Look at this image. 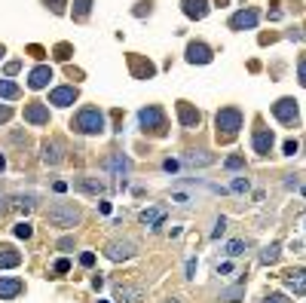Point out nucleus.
<instances>
[{
    "label": "nucleus",
    "instance_id": "1",
    "mask_svg": "<svg viewBox=\"0 0 306 303\" xmlns=\"http://www.w3.org/2000/svg\"><path fill=\"white\" fill-rule=\"evenodd\" d=\"M71 129L80 132V135H101L104 132V114L98 107H83L80 114L74 117Z\"/></svg>",
    "mask_w": 306,
    "mask_h": 303
},
{
    "label": "nucleus",
    "instance_id": "2",
    "mask_svg": "<svg viewBox=\"0 0 306 303\" xmlns=\"http://www.w3.org/2000/svg\"><path fill=\"white\" fill-rule=\"evenodd\" d=\"M214 126H217V138H233L236 132L242 129V110L239 107H220L217 117H214Z\"/></svg>",
    "mask_w": 306,
    "mask_h": 303
},
{
    "label": "nucleus",
    "instance_id": "3",
    "mask_svg": "<svg viewBox=\"0 0 306 303\" xmlns=\"http://www.w3.org/2000/svg\"><path fill=\"white\" fill-rule=\"evenodd\" d=\"M46 217L55 227H74V224H80V209L74 202H55V205H49Z\"/></svg>",
    "mask_w": 306,
    "mask_h": 303
},
{
    "label": "nucleus",
    "instance_id": "4",
    "mask_svg": "<svg viewBox=\"0 0 306 303\" xmlns=\"http://www.w3.org/2000/svg\"><path fill=\"white\" fill-rule=\"evenodd\" d=\"M138 122H141V129L147 132H156V135H162L165 132V114H162V107H156V104H150V107H144L141 114H138Z\"/></svg>",
    "mask_w": 306,
    "mask_h": 303
},
{
    "label": "nucleus",
    "instance_id": "5",
    "mask_svg": "<svg viewBox=\"0 0 306 303\" xmlns=\"http://www.w3.org/2000/svg\"><path fill=\"white\" fill-rule=\"evenodd\" d=\"M273 117L285 122V126H294V122L300 120V110H297V101L294 98H279L273 104Z\"/></svg>",
    "mask_w": 306,
    "mask_h": 303
},
{
    "label": "nucleus",
    "instance_id": "6",
    "mask_svg": "<svg viewBox=\"0 0 306 303\" xmlns=\"http://www.w3.org/2000/svg\"><path fill=\"white\" fill-rule=\"evenodd\" d=\"M104 254H107L110 260H129V257L138 254V245H135L132 239H114V242H107Z\"/></svg>",
    "mask_w": 306,
    "mask_h": 303
},
{
    "label": "nucleus",
    "instance_id": "7",
    "mask_svg": "<svg viewBox=\"0 0 306 303\" xmlns=\"http://www.w3.org/2000/svg\"><path fill=\"white\" fill-rule=\"evenodd\" d=\"M25 122H31V126H46L49 122V104H43V101L25 104Z\"/></svg>",
    "mask_w": 306,
    "mask_h": 303
},
{
    "label": "nucleus",
    "instance_id": "8",
    "mask_svg": "<svg viewBox=\"0 0 306 303\" xmlns=\"http://www.w3.org/2000/svg\"><path fill=\"white\" fill-rule=\"evenodd\" d=\"M114 300L117 303H141L144 300V288L141 285H117L114 288Z\"/></svg>",
    "mask_w": 306,
    "mask_h": 303
},
{
    "label": "nucleus",
    "instance_id": "9",
    "mask_svg": "<svg viewBox=\"0 0 306 303\" xmlns=\"http://www.w3.org/2000/svg\"><path fill=\"white\" fill-rule=\"evenodd\" d=\"M77 86H59V89H52L49 92V104H55V107H71L74 101H77Z\"/></svg>",
    "mask_w": 306,
    "mask_h": 303
},
{
    "label": "nucleus",
    "instance_id": "10",
    "mask_svg": "<svg viewBox=\"0 0 306 303\" xmlns=\"http://www.w3.org/2000/svg\"><path fill=\"white\" fill-rule=\"evenodd\" d=\"M273 144H275V135H273L270 129H257V132H254V138H251L254 153H260V156H267L270 150H273Z\"/></svg>",
    "mask_w": 306,
    "mask_h": 303
},
{
    "label": "nucleus",
    "instance_id": "11",
    "mask_svg": "<svg viewBox=\"0 0 306 303\" xmlns=\"http://www.w3.org/2000/svg\"><path fill=\"white\" fill-rule=\"evenodd\" d=\"M285 288L294 294H306V267L300 270H288L285 273Z\"/></svg>",
    "mask_w": 306,
    "mask_h": 303
},
{
    "label": "nucleus",
    "instance_id": "12",
    "mask_svg": "<svg viewBox=\"0 0 306 303\" xmlns=\"http://www.w3.org/2000/svg\"><path fill=\"white\" fill-rule=\"evenodd\" d=\"M257 19H260L257 9H242V12H236V16L230 19V28L233 31H245V28H254Z\"/></svg>",
    "mask_w": 306,
    "mask_h": 303
},
{
    "label": "nucleus",
    "instance_id": "13",
    "mask_svg": "<svg viewBox=\"0 0 306 303\" xmlns=\"http://www.w3.org/2000/svg\"><path fill=\"white\" fill-rule=\"evenodd\" d=\"M74 187H77L80 193H86V196H101V193L107 190L101 178H89V175H86V178H77Z\"/></svg>",
    "mask_w": 306,
    "mask_h": 303
},
{
    "label": "nucleus",
    "instance_id": "14",
    "mask_svg": "<svg viewBox=\"0 0 306 303\" xmlns=\"http://www.w3.org/2000/svg\"><path fill=\"white\" fill-rule=\"evenodd\" d=\"M49 80H52V67L40 64V67H34V71L28 74V86L31 89H43V86H49Z\"/></svg>",
    "mask_w": 306,
    "mask_h": 303
},
{
    "label": "nucleus",
    "instance_id": "15",
    "mask_svg": "<svg viewBox=\"0 0 306 303\" xmlns=\"http://www.w3.org/2000/svg\"><path fill=\"white\" fill-rule=\"evenodd\" d=\"M178 120L184 129H196L199 126V110H193L187 101H178Z\"/></svg>",
    "mask_w": 306,
    "mask_h": 303
},
{
    "label": "nucleus",
    "instance_id": "16",
    "mask_svg": "<svg viewBox=\"0 0 306 303\" xmlns=\"http://www.w3.org/2000/svg\"><path fill=\"white\" fill-rule=\"evenodd\" d=\"M187 61L190 64H208L212 61V49H208L205 43H190L187 46Z\"/></svg>",
    "mask_w": 306,
    "mask_h": 303
},
{
    "label": "nucleus",
    "instance_id": "17",
    "mask_svg": "<svg viewBox=\"0 0 306 303\" xmlns=\"http://www.w3.org/2000/svg\"><path fill=\"white\" fill-rule=\"evenodd\" d=\"M22 279H6V275H0V300H12L22 294Z\"/></svg>",
    "mask_w": 306,
    "mask_h": 303
},
{
    "label": "nucleus",
    "instance_id": "18",
    "mask_svg": "<svg viewBox=\"0 0 306 303\" xmlns=\"http://www.w3.org/2000/svg\"><path fill=\"white\" fill-rule=\"evenodd\" d=\"M184 162L193 165V169H202V165H212L214 162V153H208V150H187Z\"/></svg>",
    "mask_w": 306,
    "mask_h": 303
},
{
    "label": "nucleus",
    "instance_id": "19",
    "mask_svg": "<svg viewBox=\"0 0 306 303\" xmlns=\"http://www.w3.org/2000/svg\"><path fill=\"white\" fill-rule=\"evenodd\" d=\"M104 169L107 172H114L117 178H122L129 169H132V162H129V156H122V153H114L110 159H104Z\"/></svg>",
    "mask_w": 306,
    "mask_h": 303
},
{
    "label": "nucleus",
    "instance_id": "20",
    "mask_svg": "<svg viewBox=\"0 0 306 303\" xmlns=\"http://www.w3.org/2000/svg\"><path fill=\"white\" fill-rule=\"evenodd\" d=\"M181 6H184V16L187 19H205L208 0H181Z\"/></svg>",
    "mask_w": 306,
    "mask_h": 303
},
{
    "label": "nucleus",
    "instance_id": "21",
    "mask_svg": "<svg viewBox=\"0 0 306 303\" xmlns=\"http://www.w3.org/2000/svg\"><path fill=\"white\" fill-rule=\"evenodd\" d=\"M162 217H165V209H162V205H153V209H144L141 212V224L150 227V230H156L162 224Z\"/></svg>",
    "mask_w": 306,
    "mask_h": 303
},
{
    "label": "nucleus",
    "instance_id": "22",
    "mask_svg": "<svg viewBox=\"0 0 306 303\" xmlns=\"http://www.w3.org/2000/svg\"><path fill=\"white\" fill-rule=\"evenodd\" d=\"M22 264V254L16 251L12 245H0V270H6V267H19Z\"/></svg>",
    "mask_w": 306,
    "mask_h": 303
},
{
    "label": "nucleus",
    "instance_id": "23",
    "mask_svg": "<svg viewBox=\"0 0 306 303\" xmlns=\"http://www.w3.org/2000/svg\"><path fill=\"white\" fill-rule=\"evenodd\" d=\"M64 156H61V144L59 141H46L43 144V162L46 165H59Z\"/></svg>",
    "mask_w": 306,
    "mask_h": 303
},
{
    "label": "nucleus",
    "instance_id": "24",
    "mask_svg": "<svg viewBox=\"0 0 306 303\" xmlns=\"http://www.w3.org/2000/svg\"><path fill=\"white\" fill-rule=\"evenodd\" d=\"M279 254H282V245H279V242H270V245L260 251V264L270 267V264H275V260H279Z\"/></svg>",
    "mask_w": 306,
    "mask_h": 303
},
{
    "label": "nucleus",
    "instance_id": "25",
    "mask_svg": "<svg viewBox=\"0 0 306 303\" xmlns=\"http://www.w3.org/2000/svg\"><path fill=\"white\" fill-rule=\"evenodd\" d=\"M242 297H245L242 282H239V285H233V288H224V291H220V300H224V303H239Z\"/></svg>",
    "mask_w": 306,
    "mask_h": 303
},
{
    "label": "nucleus",
    "instance_id": "26",
    "mask_svg": "<svg viewBox=\"0 0 306 303\" xmlns=\"http://www.w3.org/2000/svg\"><path fill=\"white\" fill-rule=\"evenodd\" d=\"M248 248H251V242H248V239H233V242H227L224 251H227L230 257H239V254H245V251H248Z\"/></svg>",
    "mask_w": 306,
    "mask_h": 303
},
{
    "label": "nucleus",
    "instance_id": "27",
    "mask_svg": "<svg viewBox=\"0 0 306 303\" xmlns=\"http://www.w3.org/2000/svg\"><path fill=\"white\" fill-rule=\"evenodd\" d=\"M19 95H22V89L16 86V83H12V80H0V98H19Z\"/></svg>",
    "mask_w": 306,
    "mask_h": 303
},
{
    "label": "nucleus",
    "instance_id": "28",
    "mask_svg": "<svg viewBox=\"0 0 306 303\" xmlns=\"http://www.w3.org/2000/svg\"><path fill=\"white\" fill-rule=\"evenodd\" d=\"M89 9H92V0H77V3H74V16L77 19H86Z\"/></svg>",
    "mask_w": 306,
    "mask_h": 303
},
{
    "label": "nucleus",
    "instance_id": "29",
    "mask_svg": "<svg viewBox=\"0 0 306 303\" xmlns=\"http://www.w3.org/2000/svg\"><path fill=\"white\" fill-rule=\"evenodd\" d=\"M12 233H16L19 239H31V236H34V227L25 220V224H16V227H12Z\"/></svg>",
    "mask_w": 306,
    "mask_h": 303
},
{
    "label": "nucleus",
    "instance_id": "30",
    "mask_svg": "<svg viewBox=\"0 0 306 303\" xmlns=\"http://www.w3.org/2000/svg\"><path fill=\"white\" fill-rule=\"evenodd\" d=\"M248 187H251V181H248V178H233V184H230L233 193H248Z\"/></svg>",
    "mask_w": 306,
    "mask_h": 303
},
{
    "label": "nucleus",
    "instance_id": "31",
    "mask_svg": "<svg viewBox=\"0 0 306 303\" xmlns=\"http://www.w3.org/2000/svg\"><path fill=\"white\" fill-rule=\"evenodd\" d=\"M224 230H227V220L217 217V220H214V230H212V239H220V233H224Z\"/></svg>",
    "mask_w": 306,
    "mask_h": 303
},
{
    "label": "nucleus",
    "instance_id": "32",
    "mask_svg": "<svg viewBox=\"0 0 306 303\" xmlns=\"http://www.w3.org/2000/svg\"><path fill=\"white\" fill-rule=\"evenodd\" d=\"M46 6L55 12V16H61V12H64V0H46Z\"/></svg>",
    "mask_w": 306,
    "mask_h": 303
},
{
    "label": "nucleus",
    "instance_id": "33",
    "mask_svg": "<svg viewBox=\"0 0 306 303\" xmlns=\"http://www.w3.org/2000/svg\"><path fill=\"white\" fill-rule=\"evenodd\" d=\"M19 209L22 212H31L34 209V196H19Z\"/></svg>",
    "mask_w": 306,
    "mask_h": 303
},
{
    "label": "nucleus",
    "instance_id": "34",
    "mask_svg": "<svg viewBox=\"0 0 306 303\" xmlns=\"http://www.w3.org/2000/svg\"><path fill=\"white\" fill-rule=\"evenodd\" d=\"M282 150H285V156H294L297 150H300V144H297V141H285V144H282Z\"/></svg>",
    "mask_w": 306,
    "mask_h": 303
},
{
    "label": "nucleus",
    "instance_id": "35",
    "mask_svg": "<svg viewBox=\"0 0 306 303\" xmlns=\"http://www.w3.org/2000/svg\"><path fill=\"white\" fill-rule=\"evenodd\" d=\"M297 77H300V83L306 86V55H300V64H297Z\"/></svg>",
    "mask_w": 306,
    "mask_h": 303
},
{
    "label": "nucleus",
    "instance_id": "36",
    "mask_svg": "<svg viewBox=\"0 0 306 303\" xmlns=\"http://www.w3.org/2000/svg\"><path fill=\"white\" fill-rule=\"evenodd\" d=\"M55 55H59V59L64 61V59H71V46L67 43H61V46H55Z\"/></svg>",
    "mask_w": 306,
    "mask_h": 303
},
{
    "label": "nucleus",
    "instance_id": "37",
    "mask_svg": "<svg viewBox=\"0 0 306 303\" xmlns=\"http://www.w3.org/2000/svg\"><path fill=\"white\" fill-rule=\"evenodd\" d=\"M224 165H227V169H242V165H245V159H242V156H230Z\"/></svg>",
    "mask_w": 306,
    "mask_h": 303
},
{
    "label": "nucleus",
    "instance_id": "38",
    "mask_svg": "<svg viewBox=\"0 0 306 303\" xmlns=\"http://www.w3.org/2000/svg\"><path fill=\"white\" fill-rule=\"evenodd\" d=\"M67 270H71V260H55V273H67Z\"/></svg>",
    "mask_w": 306,
    "mask_h": 303
},
{
    "label": "nucleus",
    "instance_id": "39",
    "mask_svg": "<svg viewBox=\"0 0 306 303\" xmlns=\"http://www.w3.org/2000/svg\"><path fill=\"white\" fill-rule=\"evenodd\" d=\"M260 303H288V300H285L282 294H267V297H263Z\"/></svg>",
    "mask_w": 306,
    "mask_h": 303
},
{
    "label": "nucleus",
    "instance_id": "40",
    "mask_svg": "<svg viewBox=\"0 0 306 303\" xmlns=\"http://www.w3.org/2000/svg\"><path fill=\"white\" fill-rule=\"evenodd\" d=\"M9 117H12V107L9 104H0V122H6Z\"/></svg>",
    "mask_w": 306,
    "mask_h": 303
},
{
    "label": "nucleus",
    "instance_id": "41",
    "mask_svg": "<svg viewBox=\"0 0 306 303\" xmlns=\"http://www.w3.org/2000/svg\"><path fill=\"white\" fill-rule=\"evenodd\" d=\"M59 248H61V251H67V248H74V239H71V236H64V239L59 242Z\"/></svg>",
    "mask_w": 306,
    "mask_h": 303
},
{
    "label": "nucleus",
    "instance_id": "42",
    "mask_svg": "<svg viewBox=\"0 0 306 303\" xmlns=\"http://www.w3.org/2000/svg\"><path fill=\"white\" fill-rule=\"evenodd\" d=\"M162 169H165V172H178V162H175V159H165Z\"/></svg>",
    "mask_w": 306,
    "mask_h": 303
},
{
    "label": "nucleus",
    "instance_id": "43",
    "mask_svg": "<svg viewBox=\"0 0 306 303\" xmlns=\"http://www.w3.org/2000/svg\"><path fill=\"white\" fill-rule=\"evenodd\" d=\"M80 264H83V267H92V264H95V254H83Z\"/></svg>",
    "mask_w": 306,
    "mask_h": 303
},
{
    "label": "nucleus",
    "instance_id": "44",
    "mask_svg": "<svg viewBox=\"0 0 306 303\" xmlns=\"http://www.w3.org/2000/svg\"><path fill=\"white\" fill-rule=\"evenodd\" d=\"M193 273H196V260H187V279H193Z\"/></svg>",
    "mask_w": 306,
    "mask_h": 303
},
{
    "label": "nucleus",
    "instance_id": "45",
    "mask_svg": "<svg viewBox=\"0 0 306 303\" xmlns=\"http://www.w3.org/2000/svg\"><path fill=\"white\" fill-rule=\"evenodd\" d=\"M19 67H22V61H9V64H6V74H16Z\"/></svg>",
    "mask_w": 306,
    "mask_h": 303
},
{
    "label": "nucleus",
    "instance_id": "46",
    "mask_svg": "<svg viewBox=\"0 0 306 303\" xmlns=\"http://www.w3.org/2000/svg\"><path fill=\"white\" fill-rule=\"evenodd\" d=\"M144 12H150V3H138V9H135V16H144Z\"/></svg>",
    "mask_w": 306,
    "mask_h": 303
},
{
    "label": "nucleus",
    "instance_id": "47",
    "mask_svg": "<svg viewBox=\"0 0 306 303\" xmlns=\"http://www.w3.org/2000/svg\"><path fill=\"white\" fill-rule=\"evenodd\" d=\"M3 212H6V196L0 193V214H3Z\"/></svg>",
    "mask_w": 306,
    "mask_h": 303
},
{
    "label": "nucleus",
    "instance_id": "48",
    "mask_svg": "<svg viewBox=\"0 0 306 303\" xmlns=\"http://www.w3.org/2000/svg\"><path fill=\"white\" fill-rule=\"evenodd\" d=\"M3 169H6V159H3V156H0V172H3Z\"/></svg>",
    "mask_w": 306,
    "mask_h": 303
},
{
    "label": "nucleus",
    "instance_id": "49",
    "mask_svg": "<svg viewBox=\"0 0 306 303\" xmlns=\"http://www.w3.org/2000/svg\"><path fill=\"white\" fill-rule=\"evenodd\" d=\"M165 303H181V300H178V297H169V300H165Z\"/></svg>",
    "mask_w": 306,
    "mask_h": 303
},
{
    "label": "nucleus",
    "instance_id": "50",
    "mask_svg": "<svg viewBox=\"0 0 306 303\" xmlns=\"http://www.w3.org/2000/svg\"><path fill=\"white\" fill-rule=\"evenodd\" d=\"M0 59H3V46H0Z\"/></svg>",
    "mask_w": 306,
    "mask_h": 303
},
{
    "label": "nucleus",
    "instance_id": "51",
    "mask_svg": "<svg viewBox=\"0 0 306 303\" xmlns=\"http://www.w3.org/2000/svg\"><path fill=\"white\" fill-rule=\"evenodd\" d=\"M303 196H306V187H303Z\"/></svg>",
    "mask_w": 306,
    "mask_h": 303
},
{
    "label": "nucleus",
    "instance_id": "52",
    "mask_svg": "<svg viewBox=\"0 0 306 303\" xmlns=\"http://www.w3.org/2000/svg\"><path fill=\"white\" fill-rule=\"evenodd\" d=\"M98 303H107V300H98Z\"/></svg>",
    "mask_w": 306,
    "mask_h": 303
}]
</instances>
